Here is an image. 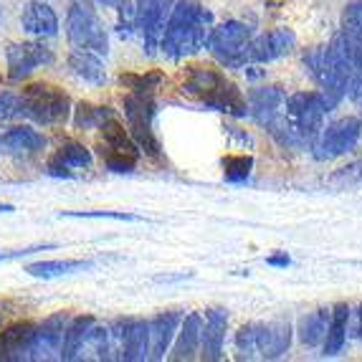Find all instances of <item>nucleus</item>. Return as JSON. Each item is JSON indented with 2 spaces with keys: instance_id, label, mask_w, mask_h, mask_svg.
I'll return each instance as SVG.
<instances>
[{
  "instance_id": "1a4fd4ad",
  "label": "nucleus",
  "mask_w": 362,
  "mask_h": 362,
  "mask_svg": "<svg viewBox=\"0 0 362 362\" xmlns=\"http://www.w3.org/2000/svg\"><path fill=\"white\" fill-rule=\"evenodd\" d=\"M251 38H254L251 25L241 23V21H223V23L211 28L206 46L223 66L243 69L248 66V43H251Z\"/></svg>"
},
{
  "instance_id": "9b49d317",
  "label": "nucleus",
  "mask_w": 362,
  "mask_h": 362,
  "mask_svg": "<svg viewBox=\"0 0 362 362\" xmlns=\"http://www.w3.org/2000/svg\"><path fill=\"white\" fill-rule=\"evenodd\" d=\"M362 139V119L360 117H339L322 127L320 137L312 145L314 155L320 160H334V157L350 155L357 150Z\"/></svg>"
},
{
  "instance_id": "0eeeda50",
  "label": "nucleus",
  "mask_w": 362,
  "mask_h": 362,
  "mask_svg": "<svg viewBox=\"0 0 362 362\" xmlns=\"http://www.w3.org/2000/svg\"><path fill=\"white\" fill-rule=\"evenodd\" d=\"M66 36L69 43L78 51H91L97 56L109 54V36L107 28H104V21L97 16V11L78 0L69 8L66 16Z\"/></svg>"
},
{
  "instance_id": "bb28decb",
  "label": "nucleus",
  "mask_w": 362,
  "mask_h": 362,
  "mask_svg": "<svg viewBox=\"0 0 362 362\" xmlns=\"http://www.w3.org/2000/svg\"><path fill=\"white\" fill-rule=\"evenodd\" d=\"M97 325V320L91 314H78L74 320L66 322V329H64V342H61V355L59 360H78L81 355V347H84L86 337H89V329Z\"/></svg>"
},
{
  "instance_id": "c756f323",
  "label": "nucleus",
  "mask_w": 362,
  "mask_h": 362,
  "mask_svg": "<svg viewBox=\"0 0 362 362\" xmlns=\"http://www.w3.org/2000/svg\"><path fill=\"white\" fill-rule=\"evenodd\" d=\"M91 266L94 264L84 259H54V261H36V264H28L25 266V274L36 279H59L74 272H86Z\"/></svg>"
},
{
  "instance_id": "412c9836",
  "label": "nucleus",
  "mask_w": 362,
  "mask_h": 362,
  "mask_svg": "<svg viewBox=\"0 0 362 362\" xmlns=\"http://www.w3.org/2000/svg\"><path fill=\"white\" fill-rule=\"evenodd\" d=\"M66 314H54L36 329V342L30 350V360H56L61 355L64 329H66Z\"/></svg>"
},
{
  "instance_id": "7c9ffc66",
  "label": "nucleus",
  "mask_w": 362,
  "mask_h": 362,
  "mask_svg": "<svg viewBox=\"0 0 362 362\" xmlns=\"http://www.w3.org/2000/svg\"><path fill=\"white\" fill-rule=\"evenodd\" d=\"M109 117H115V109L112 107H94L89 102L76 104L74 109V127L86 132V129H99Z\"/></svg>"
},
{
  "instance_id": "423d86ee",
  "label": "nucleus",
  "mask_w": 362,
  "mask_h": 362,
  "mask_svg": "<svg viewBox=\"0 0 362 362\" xmlns=\"http://www.w3.org/2000/svg\"><path fill=\"white\" fill-rule=\"evenodd\" d=\"M122 112L127 119V129L132 134V139L137 142L142 157H157L163 155L160 139L155 134V104H152L150 94H132L127 91L122 97Z\"/></svg>"
},
{
  "instance_id": "f3484780",
  "label": "nucleus",
  "mask_w": 362,
  "mask_h": 362,
  "mask_svg": "<svg viewBox=\"0 0 362 362\" xmlns=\"http://www.w3.org/2000/svg\"><path fill=\"white\" fill-rule=\"evenodd\" d=\"M226 332H228V309L213 307L203 314V334H200V357L216 362L223 357Z\"/></svg>"
},
{
  "instance_id": "39448f33",
  "label": "nucleus",
  "mask_w": 362,
  "mask_h": 362,
  "mask_svg": "<svg viewBox=\"0 0 362 362\" xmlns=\"http://www.w3.org/2000/svg\"><path fill=\"white\" fill-rule=\"evenodd\" d=\"M21 109L38 124H64L71 117V99L59 86L33 81L21 91Z\"/></svg>"
},
{
  "instance_id": "20e7f679",
  "label": "nucleus",
  "mask_w": 362,
  "mask_h": 362,
  "mask_svg": "<svg viewBox=\"0 0 362 362\" xmlns=\"http://www.w3.org/2000/svg\"><path fill=\"white\" fill-rule=\"evenodd\" d=\"M246 107L248 117L272 134L281 147L296 150V147L304 145V139L299 137L289 115H286V94L281 91V86H256V89H251L246 97Z\"/></svg>"
},
{
  "instance_id": "dca6fc26",
  "label": "nucleus",
  "mask_w": 362,
  "mask_h": 362,
  "mask_svg": "<svg viewBox=\"0 0 362 362\" xmlns=\"http://www.w3.org/2000/svg\"><path fill=\"white\" fill-rule=\"evenodd\" d=\"M294 327L286 320L256 322V352L261 360H279L291 347Z\"/></svg>"
},
{
  "instance_id": "c85d7f7f",
  "label": "nucleus",
  "mask_w": 362,
  "mask_h": 362,
  "mask_svg": "<svg viewBox=\"0 0 362 362\" xmlns=\"http://www.w3.org/2000/svg\"><path fill=\"white\" fill-rule=\"evenodd\" d=\"M327 327H329V309H314V312H307L296 325V334H299V342L304 347H320L322 339L327 334Z\"/></svg>"
},
{
  "instance_id": "2eb2a0df",
  "label": "nucleus",
  "mask_w": 362,
  "mask_h": 362,
  "mask_svg": "<svg viewBox=\"0 0 362 362\" xmlns=\"http://www.w3.org/2000/svg\"><path fill=\"white\" fill-rule=\"evenodd\" d=\"M296 49V33L291 28H274L248 43V66L251 64H269V61L284 59Z\"/></svg>"
},
{
  "instance_id": "5701e85b",
  "label": "nucleus",
  "mask_w": 362,
  "mask_h": 362,
  "mask_svg": "<svg viewBox=\"0 0 362 362\" xmlns=\"http://www.w3.org/2000/svg\"><path fill=\"white\" fill-rule=\"evenodd\" d=\"M21 25H23L25 33L36 38H51L59 33V16L56 11L43 3V0H30L25 3L23 13H21Z\"/></svg>"
},
{
  "instance_id": "b1692460",
  "label": "nucleus",
  "mask_w": 362,
  "mask_h": 362,
  "mask_svg": "<svg viewBox=\"0 0 362 362\" xmlns=\"http://www.w3.org/2000/svg\"><path fill=\"white\" fill-rule=\"evenodd\" d=\"M0 147L8 155L30 157L46 150V137L38 129L28 127V124H18V127H11L0 134Z\"/></svg>"
},
{
  "instance_id": "6ab92c4d",
  "label": "nucleus",
  "mask_w": 362,
  "mask_h": 362,
  "mask_svg": "<svg viewBox=\"0 0 362 362\" xmlns=\"http://www.w3.org/2000/svg\"><path fill=\"white\" fill-rule=\"evenodd\" d=\"M180 322L182 312H177V309L160 312L147 322L150 325V360H165V355L173 347V339H175Z\"/></svg>"
},
{
  "instance_id": "a878e982",
  "label": "nucleus",
  "mask_w": 362,
  "mask_h": 362,
  "mask_svg": "<svg viewBox=\"0 0 362 362\" xmlns=\"http://www.w3.org/2000/svg\"><path fill=\"white\" fill-rule=\"evenodd\" d=\"M347 327H350V304H337L329 309V327L322 339V355L334 357L344 350L347 344Z\"/></svg>"
},
{
  "instance_id": "473e14b6",
  "label": "nucleus",
  "mask_w": 362,
  "mask_h": 362,
  "mask_svg": "<svg viewBox=\"0 0 362 362\" xmlns=\"http://www.w3.org/2000/svg\"><path fill=\"white\" fill-rule=\"evenodd\" d=\"M107 352H109V329L94 325L89 329V337H86L84 347H81L78 360H107L109 357Z\"/></svg>"
},
{
  "instance_id": "e433bc0d",
  "label": "nucleus",
  "mask_w": 362,
  "mask_h": 362,
  "mask_svg": "<svg viewBox=\"0 0 362 362\" xmlns=\"http://www.w3.org/2000/svg\"><path fill=\"white\" fill-rule=\"evenodd\" d=\"M16 117H23V109H21V97L6 91V94H0V127L13 122Z\"/></svg>"
},
{
  "instance_id": "72a5a7b5",
  "label": "nucleus",
  "mask_w": 362,
  "mask_h": 362,
  "mask_svg": "<svg viewBox=\"0 0 362 362\" xmlns=\"http://www.w3.org/2000/svg\"><path fill=\"white\" fill-rule=\"evenodd\" d=\"M163 74L150 71V74H119V84L132 94H150L163 84Z\"/></svg>"
},
{
  "instance_id": "4c0bfd02",
  "label": "nucleus",
  "mask_w": 362,
  "mask_h": 362,
  "mask_svg": "<svg viewBox=\"0 0 362 362\" xmlns=\"http://www.w3.org/2000/svg\"><path fill=\"white\" fill-rule=\"evenodd\" d=\"M46 248H54V246L46 243V246H30V248H21V251H0V264H3V261H13V259H23V256L36 254V251H46Z\"/></svg>"
},
{
  "instance_id": "7ed1b4c3",
  "label": "nucleus",
  "mask_w": 362,
  "mask_h": 362,
  "mask_svg": "<svg viewBox=\"0 0 362 362\" xmlns=\"http://www.w3.org/2000/svg\"><path fill=\"white\" fill-rule=\"evenodd\" d=\"M180 89L182 94L198 99L203 107L213 109V112L230 117L248 115L246 97L241 94V89L223 71H218L213 66H187Z\"/></svg>"
},
{
  "instance_id": "aec40b11",
  "label": "nucleus",
  "mask_w": 362,
  "mask_h": 362,
  "mask_svg": "<svg viewBox=\"0 0 362 362\" xmlns=\"http://www.w3.org/2000/svg\"><path fill=\"white\" fill-rule=\"evenodd\" d=\"M94 155L81 142H64L46 165V173L54 177H71V170H89Z\"/></svg>"
},
{
  "instance_id": "c9c22d12",
  "label": "nucleus",
  "mask_w": 362,
  "mask_h": 362,
  "mask_svg": "<svg viewBox=\"0 0 362 362\" xmlns=\"http://www.w3.org/2000/svg\"><path fill=\"white\" fill-rule=\"evenodd\" d=\"M235 352H238V357H246V360L256 355V322L243 325L235 332Z\"/></svg>"
},
{
  "instance_id": "cd10ccee",
  "label": "nucleus",
  "mask_w": 362,
  "mask_h": 362,
  "mask_svg": "<svg viewBox=\"0 0 362 362\" xmlns=\"http://www.w3.org/2000/svg\"><path fill=\"white\" fill-rule=\"evenodd\" d=\"M69 69H71L78 78H84L86 84L102 86L104 81H107V71H104L102 56L91 54V51L74 49L71 54H69Z\"/></svg>"
},
{
  "instance_id": "ea45409f",
  "label": "nucleus",
  "mask_w": 362,
  "mask_h": 362,
  "mask_svg": "<svg viewBox=\"0 0 362 362\" xmlns=\"http://www.w3.org/2000/svg\"><path fill=\"white\" fill-rule=\"evenodd\" d=\"M357 317H360V339H362V304H360V309H357Z\"/></svg>"
},
{
  "instance_id": "4468645a",
  "label": "nucleus",
  "mask_w": 362,
  "mask_h": 362,
  "mask_svg": "<svg viewBox=\"0 0 362 362\" xmlns=\"http://www.w3.org/2000/svg\"><path fill=\"white\" fill-rule=\"evenodd\" d=\"M6 61H8V76L13 81H18V78L28 76L30 71H36L38 66H49L51 61H54V54L41 41H23L8 46Z\"/></svg>"
},
{
  "instance_id": "f03ea898",
  "label": "nucleus",
  "mask_w": 362,
  "mask_h": 362,
  "mask_svg": "<svg viewBox=\"0 0 362 362\" xmlns=\"http://www.w3.org/2000/svg\"><path fill=\"white\" fill-rule=\"evenodd\" d=\"M302 61L304 66H307L309 76L314 78V84L320 86L329 112H332L350 94L352 76H355V64H352L350 49L344 43L342 33H337L332 38V43H327V46L307 49Z\"/></svg>"
},
{
  "instance_id": "4be33fe9",
  "label": "nucleus",
  "mask_w": 362,
  "mask_h": 362,
  "mask_svg": "<svg viewBox=\"0 0 362 362\" xmlns=\"http://www.w3.org/2000/svg\"><path fill=\"white\" fill-rule=\"evenodd\" d=\"M200 334H203V317L198 312L182 314L177 334L173 339L170 360H195L200 357Z\"/></svg>"
},
{
  "instance_id": "f704fd0d",
  "label": "nucleus",
  "mask_w": 362,
  "mask_h": 362,
  "mask_svg": "<svg viewBox=\"0 0 362 362\" xmlns=\"http://www.w3.org/2000/svg\"><path fill=\"white\" fill-rule=\"evenodd\" d=\"M61 218H76V221H122V223H139L142 216L124 211H71L61 213Z\"/></svg>"
},
{
  "instance_id": "2f4dec72",
  "label": "nucleus",
  "mask_w": 362,
  "mask_h": 362,
  "mask_svg": "<svg viewBox=\"0 0 362 362\" xmlns=\"http://www.w3.org/2000/svg\"><path fill=\"white\" fill-rule=\"evenodd\" d=\"M221 168H223L226 182L241 185V182H246L248 177H251V173H254V157L251 155H226Z\"/></svg>"
},
{
  "instance_id": "ddd939ff",
  "label": "nucleus",
  "mask_w": 362,
  "mask_h": 362,
  "mask_svg": "<svg viewBox=\"0 0 362 362\" xmlns=\"http://www.w3.org/2000/svg\"><path fill=\"white\" fill-rule=\"evenodd\" d=\"M117 332H109L117 337L119 344V360L142 362L150 360V325L145 320H117Z\"/></svg>"
},
{
  "instance_id": "a19ab883",
  "label": "nucleus",
  "mask_w": 362,
  "mask_h": 362,
  "mask_svg": "<svg viewBox=\"0 0 362 362\" xmlns=\"http://www.w3.org/2000/svg\"><path fill=\"white\" fill-rule=\"evenodd\" d=\"M0 325H3V309H0Z\"/></svg>"
},
{
  "instance_id": "6e6552de",
  "label": "nucleus",
  "mask_w": 362,
  "mask_h": 362,
  "mask_svg": "<svg viewBox=\"0 0 362 362\" xmlns=\"http://www.w3.org/2000/svg\"><path fill=\"white\" fill-rule=\"evenodd\" d=\"M99 129H102L99 152H102V160L109 173H134L142 152H139L129 129H124V124L117 117H109Z\"/></svg>"
},
{
  "instance_id": "a211bd4d",
  "label": "nucleus",
  "mask_w": 362,
  "mask_h": 362,
  "mask_svg": "<svg viewBox=\"0 0 362 362\" xmlns=\"http://www.w3.org/2000/svg\"><path fill=\"white\" fill-rule=\"evenodd\" d=\"M36 329L33 322H13L0 332V360L21 362L30 360V350L36 342Z\"/></svg>"
},
{
  "instance_id": "f8f14e48",
  "label": "nucleus",
  "mask_w": 362,
  "mask_h": 362,
  "mask_svg": "<svg viewBox=\"0 0 362 362\" xmlns=\"http://www.w3.org/2000/svg\"><path fill=\"white\" fill-rule=\"evenodd\" d=\"M173 3L175 0H134V25L142 33L147 54H155V49H160V36Z\"/></svg>"
},
{
  "instance_id": "393cba45",
  "label": "nucleus",
  "mask_w": 362,
  "mask_h": 362,
  "mask_svg": "<svg viewBox=\"0 0 362 362\" xmlns=\"http://www.w3.org/2000/svg\"><path fill=\"white\" fill-rule=\"evenodd\" d=\"M339 33H342L347 49H350L355 71L362 66V0H350L342 11L339 21Z\"/></svg>"
},
{
  "instance_id": "f257e3e1",
  "label": "nucleus",
  "mask_w": 362,
  "mask_h": 362,
  "mask_svg": "<svg viewBox=\"0 0 362 362\" xmlns=\"http://www.w3.org/2000/svg\"><path fill=\"white\" fill-rule=\"evenodd\" d=\"M213 28V13L198 0H175L170 8L168 23L160 36V51L168 59L180 61L206 49Z\"/></svg>"
},
{
  "instance_id": "9d476101",
  "label": "nucleus",
  "mask_w": 362,
  "mask_h": 362,
  "mask_svg": "<svg viewBox=\"0 0 362 362\" xmlns=\"http://www.w3.org/2000/svg\"><path fill=\"white\" fill-rule=\"evenodd\" d=\"M286 115L299 137L304 139V145L312 147L325 127V117L329 115V107H327L322 91H299V94L286 97Z\"/></svg>"
},
{
  "instance_id": "58836bf2",
  "label": "nucleus",
  "mask_w": 362,
  "mask_h": 362,
  "mask_svg": "<svg viewBox=\"0 0 362 362\" xmlns=\"http://www.w3.org/2000/svg\"><path fill=\"white\" fill-rule=\"evenodd\" d=\"M266 264L279 266V269H286V266L291 264V259H289V254H274V256H269V259H266Z\"/></svg>"
}]
</instances>
